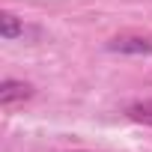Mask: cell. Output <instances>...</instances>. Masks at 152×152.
Returning a JSON list of instances; mask_svg holds the SVG:
<instances>
[{
  "instance_id": "6da1fadb",
  "label": "cell",
  "mask_w": 152,
  "mask_h": 152,
  "mask_svg": "<svg viewBox=\"0 0 152 152\" xmlns=\"http://www.w3.org/2000/svg\"><path fill=\"white\" fill-rule=\"evenodd\" d=\"M30 96H33V87L24 81H3L0 84V104L3 107H12L15 102H27Z\"/></svg>"
},
{
  "instance_id": "3957f363",
  "label": "cell",
  "mask_w": 152,
  "mask_h": 152,
  "mask_svg": "<svg viewBox=\"0 0 152 152\" xmlns=\"http://www.w3.org/2000/svg\"><path fill=\"white\" fill-rule=\"evenodd\" d=\"M0 36L3 39H18V36H24V24L12 12H3L0 15Z\"/></svg>"
},
{
  "instance_id": "277c9868",
  "label": "cell",
  "mask_w": 152,
  "mask_h": 152,
  "mask_svg": "<svg viewBox=\"0 0 152 152\" xmlns=\"http://www.w3.org/2000/svg\"><path fill=\"white\" fill-rule=\"evenodd\" d=\"M128 116L134 122H143V125H152V102H134L128 107Z\"/></svg>"
},
{
  "instance_id": "7a4b0ae2",
  "label": "cell",
  "mask_w": 152,
  "mask_h": 152,
  "mask_svg": "<svg viewBox=\"0 0 152 152\" xmlns=\"http://www.w3.org/2000/svg\"><path fill=\"white\" fill-rule=\"evenodd\" d=\"M107 48L119 51V54H152V39H143V36H116Z\"/></svg>"
}]
</instances>
